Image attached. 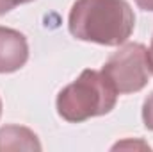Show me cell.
Here are the masks:
<instances>
[{
    "label": "cell",
    "instance_id": "obj_5",
    "mask_svg": "<svg viewBox=\"0 0 153 152\" xmlns=\"http://www.w3.org/2000/svg\"><path fill=\"white\" fill-rule=\"evenodd\" d=\"M0 150H41V143L29 127L5 125L0 129Z\"/></svg>",
    "mask_w": 153,
    "mask_h": 152
},
{
    "label": "cell",
    "instance_id": "obj_9",
    "mask_svg": "<svg viewBox=\"0 0 153 152\" xmlns=\"http://www.w3.org/2000/svg\"><path fill=\"white\" fill-rule=\"evenodd\" d=\"M148 57H150V68H152V74H153V36H152V45H150V50H148Z\"/></svg>",
    "mask_w": 153,
    "mask_h": 152
},
{
    "label": "cell",
    "instance_id": "obj_7",
    "mask_svg": "<svg viewBox=\"0 0 153 152\" xmlns=\"http://www.w3.org/2000/svg\"><path fill=\"white\" fill-rule=\"evenodd\" d=\"M29 2H32V0H0V16L5 14V13H9V11H13L16 5L29 4Z\"/></svg>",
    "mask_w": 153,
    "mask_h": 152
},
{
    "label": "cell",
    "instance_id": "obj_10",
    "mask_svg": "<svg viewBox=\"0 0 153 152\" xmlns=\"http://www.w3.org/2000/svg\"><path fill=\"white\" fill-rule=\"evenodd\" d=\"M0 116H2V100H0Z\"/></svg>",
    "mask_w": 153,
    "mask_h": 152
},
{
    "label": "cell",
    "instance_id": "obj_2",
    "mask_svg": "<svg viewBox=\"0 0 153 152\" xmlns=\"http://www.w3.org/2000/svg\"><path fill=\"white\" fill-rule=\"evenodd\" d=\"M117 102V91L102 72L84 70L57 95V113L66 122L80 123L111 113Z\"/></svg>",
    "mask_w": 153,
    "mask_h": 152
},
{
    "label": "cell",
    "instance_id": "obj_1",
    "mask_svg": "<svg viewBox=\"0 0 153 152\" xmlns=\"http://www.w3.org/2000/svg\"><path fill=\"white\" fill-rule=\"evenodd\" d=\"M135 14L126 0H75L68 29L80 41L119 47L132 36Z\"/></svg>",
    "mask_w": 153,
    "mask_h": 152
},
{
    "label": "cell",
    "instance_id": "obj_3",
    "mask_svg": "<svg viewBox=\"0 0 153 152\" xmlns=\"http://www.w3.org/2000/svg\"><path fill=\"white\" fill-rule=\"evenodd\" d=\"M102 74L121 95L141 91L152 75L148 48L143 43H125L107 59Z\"/></svg>",
    "mask_w": 153,
    "mask_h": 152
},
{
    "label": "cell",
    "instance_id": "obj_6",
    "mask_svg": "<svg viewBox=\"0 0 153 152\" xmlns=\"http://www.w3.org/2000/svg\"><path fill=\"white\" fill-rule=\"evenodd\" d=\"M143 122H144L146 129L153 131V93H150L144 99V104H143Z\"/></svg>",
    "mask_w": 153,
    "mask_h": 152
},
{
    "label": "cell",
    "instance_id": "obj_4",
    "mask_svg": "<svg viewBox=\"0 0 153 152\" xmlns=\"http://www.w3.org/2000/svg\"><path fill=\"white\" fill-rule=\"evenodd\" d=\"M29 59L27 38L14 29L0 25V74H13L25 66Z\"/></svg>",
    "mask_w": 153,
    "mask_h": 152
},
{
    "label": "cell",
    "instance_id": "obj_8",
    "mask_svg": "<svg viewBox=\"0 0 153 152\" xmlns=\"http://www.w3.org/2000/svg\"><path fill=\"white\" fill-rule=\"evenodd\" d=\"M135 4H137L143 11H152L153 13V0H135Z\"/></svg>",
    "mask_w": 153,
    "mask_h": 152
}]
</instances>
